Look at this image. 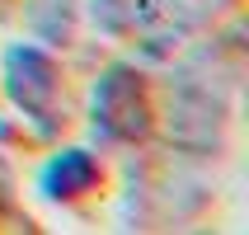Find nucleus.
<instances>
[{
    "label": "nucleus",
    "mask_w": 249,
    "mask_h": 235,
    "mask_svg": "<svg viewBox=\"0 0 249 235\" xmlns=\"http://www.w3.org/2000/svg\"><path fill=\"white\" fill-rule=\"evenodd\" d=\"M226 113H231V90L221 75H207L197 61L179 66L169 85V141L193 155H216L226 137Z\"/></svg>",
    "instance_id": "nucleus-1"
},
{
    "label": "nucleus",
    "mask_w": 249,
    "mask_h": 235,
    "mask_svg": "<svg viewBox=\"0 0 249 235\" xmlns=\"http://www.w3.org/2000/svg\"><path fill=\"white\" fill-rule=\"evenodd\" d=\"M0 75H5V94L19 108V118L33 123L38 137H52L61 127V66L42 42H10L0 56Z\"/></svg>",
    "instance_id": "nucleus-2"
},
{
    "label": "nucleus",
    "mask_w": 249,
    "mask_h": 235,
    "mask_svg": "<svg viewBox=\"0 0 249 235\" xmlns=\"http://www.w3.org/2000/svg\"><path fill=\"white\" fill-rule=\"evenodd\" d=\"M89 127L108 146H137L151 132V94L137 66H108L89 94Z\"/></svg>",
    "instance_id": "nucleus-3"
},
{
    "label": "nucleus",
    "mask_w": 249,
    "mask_h": 235,
    "mask_svg": "<svg viewBox=\"0 0 249 235\" xmlns=\"http://www.w3.org/2000/svg\"><path fill=\"white\" fill-rule=\"evenodd\" d=\"M94 179H99V160H94V151H85V146H66V151H56L52 160L38 169V188H42V198H52V202L80 198L85 188H94Z\"/></svg>",
    "instance_id": "nucleus-4"
},
{
    "label": "nucleus",
    "mask_w": 249,
    "mask_h": 235,
    "mask_svg": "<svg viewBox=\"0 0 249 235\" xmlns=\"http://www.w3.org/2000/svg\"><path fill=\"white\" fill-rule=\"evenodd\" d=\"M28 24L42 42H66L75 24V0H28Z\"/></svg>",
    "instance_id": "nucleus-5"
}]
</instances>
